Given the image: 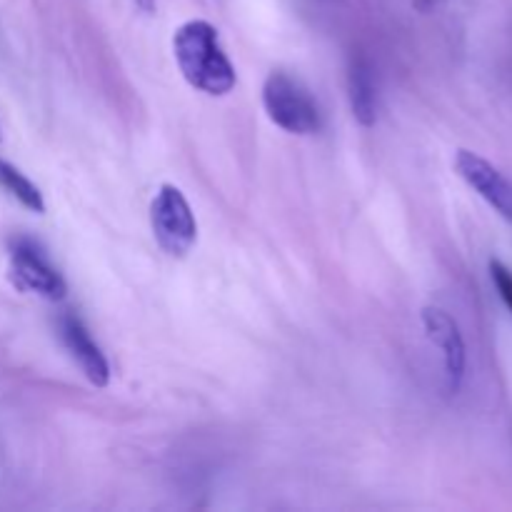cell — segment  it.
Returning a JSON list of instances; mask_svg holds the SVG:
<instances>
[{"label": "cell", "instance_id": "6", "mask_svg": "<svg viewBox=\"0 0 512 512\" xmlns=\"http://www.w3.org/2000/svg\"><path fill=\"white\" fill-rule=\"evenodd\" d=\"M455 170L485 203L493 205L505 220L512 223V183L490 160L480 158L473 150H458Z\"/></svg>", "mask_w": 512, "mask_h": 512}, {"label": "cell", "instance_id": "3", "mask_svg": "<svg viewBox=\"0 0 512 512\" xmlns=\"http://www.w3.org/2000/svg\"><path fill=\"white\" fill-rule=\"evenodd\" d=\"M150 228L160 248L173 258H185L198 240V223L183 190L165 183L150 205Z\"/></svg>", "mask_w": 512, "mask_h": 512}, {"label": "cell", "instance_id": "4", "mask_svg": "<svg viewBox=\"0 0 512 512\" xmlns=\"http://www.w3.org/2000/svg\"><path fill=\"white\" fill-rule=\"evenodd\" d=\"M10 278L20 290H28L45 300L65 298L63 275L55 270L43 248L30 238L10 240Z\"/></svg>", "mask_w": 512, "mask_h": 512}, {"label": "cell", "instance_id": "1", "mask_svg": "<svg viewBox=\"0 0 512 512\" xmlns=\"http://www.w3.org/2000/svg\"><path fill=\"white\" fill-rule=\"evenodd\" d=\"M173 53L180 73L195 90L223 98L235 88L233 63L220 45L218 30L208 20H188L173 35Z\"/></svg>", "mask_w": 512, "mask_h": 512}, {"label": "cell", "instance_id": "12", "mask_svg": "<svg viewBox=\"0 0 512 512\" xmlns=\"http://www.w3.org/2000/svg\"><path fill=\"white\" fill-rule=\"evenodd\" d=\"M440 3H443V0H415V8L423 10V13H430V10L438 8Z\"/></svg>", "mask_w": 512, "mask_h": 512}, {"label": "cell", "instance_id": "2", "mask_svg": "<svg viewBox=\"0 0 512 512\" xmlns=\"http://www.w3.org/2000/svg\"><path fill=\"white\" fill-rule=\"evenodd\" d=\"M263 108L278 128L293 135L318 133L323 118L313 95L283 70H275L265 78Z\"/></svg>", "mask_w": 512, "mask_h": 512}, {"label": "cell", "instance_id": "10", "mask_svg": "<svg viewBox=\"0 0 512 512\" xmlns=\"http://www.w3.org/2000/svg\"><path fill=\"white\" fill-rule=\"evenodd\" d=\"M490 278H493L500 300H503V305L510 310V315H512V273H510V268H505L500 260H490Z\"/></svg>", "mask_w": 512, "mask_h": 512}, {"label": "cell", "instance_id": "9", "mask_svg": "<svg viewBox=\"0 0 512 512\" xmlns=\"http://www.w3.org/2000/svg\"><path fill=\"white\" fill-rule=\"evenodd\" d=\"M0 188L10 195V198L18 200L23 208H28L30 213H45V200L40 195L38 185L33 180L25 178L15 165H10L8 160L0 158Z\"/></svg>", "mask_w": 512, "mask_h": 512}, {"label": "cell", "instance_id": "5", "mask_svg": "<svg viewBox=\"0 0 512 512\" xmlns=\"http://www.w3.org/2000/svg\"><path fill=\"white\" fill-rule=\"evenodd\" d=\"M420 318H423L430 343L443 353L448 390L458 393L465 378V368H468V350H465V340L458 323L450 318V313H445L443 308H433V305L425 308Z\"/></svg>", "mask_w": 512, "mask_h": 512}, {"label": "cell", "instance_id": "7", "mask_svg": "<svg viewBox=\"0 0 512 512\" xmlns=\"http://www.w3.org/2000/svg\"><path fill=\"white\" fill-rule=\"evenodd\" d=\"M60 338H63V345L68 348V353L73 355L75 363L80 365L85 378L95 385V388H105L110 383V365L105 360L103 350L95 345V340L90 338L88 328L80 323V318L75 315H63L58 320Z\"/></svg>", "mask_w": 512, "mask_h": 512}, {"label": "cell", "instance_id": "8", "mask_svg": "<svg viewBox=\"0 0 512 512\" xmlns=\"http://www.w3.org/2000/svg\"><path fill=\"white\" fill-rule=\"evenodd\" d=\"M348 95L350 110L363 128H370L378 120V85H375L373 65L358 55L350 60L348 68Z\"/></svg>", "mask_w": 512, "mask_h": 512}, {"label": "cell", "instance_id": "11", "mask_svg": "<svg viewBox=\"0 0 512 512\" xmlns=\"http://www.w3.org/2000/svg\"><path fill=\"white\" fill-rule=\"evenodd\" d=\"M130 3H133L143 15H150V13H155V5H158V0H130Z\"/></svg>", "mask_w": 512, "mask_h": 512}]
</instances>
